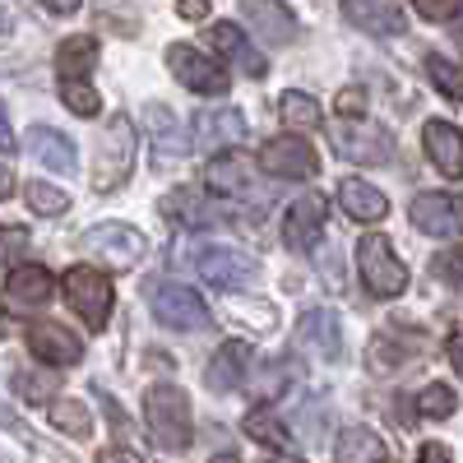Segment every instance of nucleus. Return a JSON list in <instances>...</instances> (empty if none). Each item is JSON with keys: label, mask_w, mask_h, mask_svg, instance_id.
<instances>
[{"label": "nucleus", "mask_w": 463, "mask_h": 463, "mask_svg": "<svg viewBox=\"0 0 463 463\" xmlns=\"http://www.w3.org/2000/svg\"><path fill=\"white\" fill-rule=\"evenodd\" d=\"M144 421L158 449H190L195 440V417H190V399L176 384H153L144 394Z\"/></svg>", "instance_id": "nucleus-1"}, {"label": "nucleus", "mask_w": 463, "mask_h": 463, "mask_svg": "<svg viewBox=\"0 0 463 463\" xmlns=\"http://www.w3.org/2000/svg\"><path fill=\"white\" fill-rule=\"evenodd\" d=\"M357 274H362L366 292L380 297V301L403 297V288H408V269L394 255V241L380 237V232H366V237L357 241Z\"/></svg>", "instance_id": "nucleus-2"}, {"label": "nucleus", "mask_w": 463, "mask_h": 463, "mask_svg": "<svg viewBox=\"0 0 463 463\" xmlns=\"http://www.w3.org/2000/svg\"><path fill=\"white\" fill-rule=\"evenodd\" d=\"M148 306H153V316H158V325H167L176 334L209 329L213 325V311L204 306V297H195V292L181 288V283H153Z\"/></svg>", "instance_id": "nucleus-3"}, {"label": "nucleus", "mask_w": 463, "mask_h": 463, "mask_svg": "<svg viewBox=\"0 0 463 463\" xmlns=\"http://www.w3.org/2000/svg\"><path fill=\"white\" fill-rule=\"evenodd\" d=\"M80 246H84L89 260H98V264H107V269H135V264L144 260V250H148V241L139 237L135 227H126V222L89 227L84 237H80Z\"/></svg>", "instance_id": "nucleus-4"}, {"label": "nucleus", "mask_w": 463, "mask_h": 463, "mask_svg": "<svg viewBox=\"0 0 463 463\" xmlns=\"http://www.w3.org/2000/svg\"><path fill=\"white\" fill-rule=\"evenodd\" d=\"M111 297H116L111 279L102 274V269H93V264H80V269L65 274V301L80 311V320L89 329H102L111 320Z\"/></svg>", "instance_id": "nucleus-5"}, {"label": "nucleus", "mask_w": 463, "mask_h": 463, "mask_svg": "<svg viewBox=\"0 0 463 463\" xmlns=\"http://www.w3.org/2000/svg\"><path fill=\"white\" fill-rule=\"evenodd\" d=\"M135 148H139L135 121H130V116H111L107 135H102V148H98V190H116V185L130 176Z\"/></svg>", "instance_id": "nucleus-6"}, {"label": "nucleus", "mask_w": 463, "mask_h": 463, "mask_svg": "<svg viewBox=\"0 0 463 463\" xmlns=\"http://www.w3.org/2000/svg\"><path fill=\"white\" fill-rule=\"evenodd\" d=\"M329 139L347 163H390V148H394L390 130L362 121V116H343V121L329 130Z\"/></svg>", "instance_id": "nucleus-7"}, {"label": "nucleus", "mask_w": 463, "mask_h": 463, "mask_svg": "<svg viewBox=\"0 0 463 463\" xmlns=\"http://www.w3.org/2000/svg\"><path fill=\"white\" fill-rule=\"evenodd\" d=\"M167 65H172V74H176V80H181L190 93H209V98H222V93L232 89V80L222 74V65H218L213 56L195 52V47H185V43L167 47Z\"/></svg>", "instance_id": "nucleus-8"}, {"label": "nucleus", "mask_w": 463, "mask_h": 463, "mask_svg": "<svg viewBox=\"0 0 463 463\" xmlns=\"http://www.w3.org/2000/svg\"><path fill=\"white\" fill-rule=\"evenodd\" d=\"M195 269L213 288H250V279H255V260L237 246H222V241L195 246Z\"/></svg>", "instance_id": "nucleus-9"}, {"label": "nucleus", "mask_w": 463, "mask_h": 463, "mask_svg": "<svg viewBox=\"0 0 463 463\" xmlns=\"http://www.w3.org/2000/svg\"><path fill=\"white\" fill-rule=\"evenodd\" d=\"M260 167H264L269 176L301 181V176H316V172H320V153L306 144L301 135H274V139L260 148Z\"/></svg>", "instance_id": "nucleus-10"}, {"label": "nucleus", "mask_w": 463, "mask_h": 463, "mask_svg": "<svg viewBox=\"0 0 463 463\" xmlns=\"http://www.w3.org/2000/svg\"><path fill=\"white\" fill-rule=\"evenodd\" d=\"M325 222H329V204L320 195H301L283 213V246L288 250H316V241L325 237Z\"/></svg>", "instance_id": "nucleus-11"}, {"label": "nucleus", "mask_w": 463, "mask_h": 463, "mask_svg": "<svg viewBox=\"0 0 463 463\" xmlns=\"http://www.w3.org/2000/svg\"><path fill=\"white\" fill-rule=\"evenodd\" d=\"M412 222L427 232V237H458L463 232V200L458 195H445V190H431V195H417L412 200Z\"/></svg>", "instance_id": "nucleus-12"}, {"label": "nucleus", "mask_w": 463, "mask_h": 463, "mask_svg": "<svg viewBox=\"0 0 463 463\" xmlns=\"http://www.w3.org/2000/svg\"><path fill=\"white\" fill-rule=\"evenodd\" d=\"M24 338H28V353L37 362H47V366H74V362H84V343L74 338L65 325H52V320L28 325Z\"/></svg>", "instance_id": "nucleus-13"}, {"label": "nucleus", "mask_w": 463, "mask_h": 463, "mask_svg": "<svg viewBox=\"0 0 463 463\" xmlns=\"http://www.w3.org/2000/svg\"><path fill=\"white\" fill-rule=\"evenodd\" d=\"M250 135L246 116L237 107H222V111H200L195 116V148L200 153H222V148H237Z\"/></svg>", "instance_id": "nucleus-14"}, {"label": "nucleus", "mask_w": 463, "mask_h": 463, "mask_svg": "<svg viewBox=\"0 0 463 463\" xmlns=\"http://www.w3.org/2000/svg\"><path fill=\"white\" fill-rule=\"evenodd\" d=\"M297 347L311 353L316 362H338L343 357V329L334 311H306L297 320Z\"/></svg>", "instance_id": "nucleus-15"}, {"label": "nucleus", "mask_w": 463, "mask_h": 463, "mask_svg": "<svg viewBox=\"0 0 463 463\" xmlns=\"http://www.w3.org/2000/svg\"><path fill=\"white\" fill-rule=\"evenodd\" d=\"M52 297H56V279L43 264L10 269V279H5V306L10 311H37V306H47Z\"/></svg>", "instance_id": "nucleus-16"}, {"label": "nucleus", "mask_w": 463, "mask_h": 463, "mask_svg": "<svg viewBox=\"0 0 463 463\" xmlns=\"http://www.w3.org/2000/svg\"><path fill=\"white\" fill-rule=\"evenodd\" d=\"M241 14L255 37H264L269 47H288L297 37V19L283 0H241Z\"/></svg>", "instance_id": "nucleus-17"}, {"label": "nucleus", "mask_w": 463, "mask_h": 463, "mask_svg": "<svg viewBox=\"0 0 463 463\" xmlns=\"http://www.w3.org/2000/svg\"><path fill=\"white\" fill-rule=\"evenodd\" d=\"M343 19L371 37H399L408 28L399 0H343Z\"/></svg>", "instance_id": "nucleus-18"}, {"label": "nucleus", "mask_w": 463, "mask_h": 463, "mask_svg": "<svg viewBox=\"0 0 463 463\" xmlns=\"http://www.w3.org/2000/svg\"><path fill=\"white\" fill-rule=\"evenodd\" d=\"M246 371H250V343L227 338L218 353H213L209 371H204V384H209L213 394H232L237 384H246Z\"/></svg>", "instance_id": "nucleus-19"}, {"label": "nucleus", "mask_w": 463, "mask_h": 463, "mask_svg": "<svg viewBox=\"0 0 463 463\" xmlns=\"http://www.w3.org/2000/svg\"><path fill=\"white\" fill-rule=\"evenodd\" d=\"M209 43H213V52H218V56H227L241 74H250V80H264V74H269V61L250 47V37H246L237 24H213Z\"/></svg>", "instance_id": "nucleus-20"}, {"label": "nucleus", "mask_w": 463, "mask_h": 463, "mask_svg": "<svg viewBox=\"0 0 463 463\" xmlns=\"http://www.w3.org/2000/svg\"><path fill=\"white\" fill-rule=\"evenodd\" d=\"M209 190L213 195H227V200H250V190H255L250 158H241V153H218L209 163Z\"/></svg>", "instance_id": "nucleus-21"}, {"label": "nucleus", "mask_w": 463, "mask_h": 463, "mask_svg": "<svg viewBox=\"0 0 463 463\" xmlns=\"http://www.w3.org/2000/svg\"><path fill=\"white\" fill-rule=\"evenodd\" d=\"M421 144H427V158L436 163V172H445L449 181L463 176V135L449 121H427L421 130Z\"/></svg>", "instance_id": "nucleus-22"}, {"label": "nucleus", "mask_w": 463, "mask_h": 463, "mask_svg": "<svg viewBox=\"0 0 463 463\" xmlns=\"http://www.w3.org/2000/svg\"><path fill=\"white\" fill-rule=\"evenodd\" d=\"M28 148H33V158L61 172V176H74L80 172V153H74V144L61 135V130H47V126H33L28 130Z\"/></svg>", "instance_id": "nucleus-23"}, {"label": "nucleus", "mask_w": 463, "mask_h": 463, "mask_svg": "<svg viewBox=\"0 0 463 463\" xmlns=\"http://www.w3.org/2000/svg\"><path fill=\"white\" fill-rule=\"evenodd\" d=\"M338 204H343L347 218H357V222H380L384 213H390V200H384L380 190L371 181H362V176L338 181Z\"/></svg>", "instance_id": "nucleus-24"}, {"label": "nucleus", "mask_w": 463, "mask_h": 463, "mask_svg": "<svg viewBox=\"0 0 463 463\" xmlns=\"http://www.w3.org/2000/svg\"><path fill=\"white\" fill-rule=\"evenodd\" d=\"M292 362L288 357H274V362H264L260 375H246V390H250V403L255 408H269V403H279L288 394V384H292Z\"/></svg>", "instance_id": "nucleus-25"}, {"label": "nucleus", "mask_w": 463, "mask_h": 463, "mask_svg": "<svg viewBox=\"0 0 463 463\" xmlns=\"http://www.w3.org/2000/svg\"><path fill=\"white\" fill-rule=\"evenodd\" d=\"M98 65V37L80 33V37H65V43L56 47V70L61 80H89Z\"/></svg>", "instance_id": "nucleus-26"}, {"label": "nucleus", "mask_w": 463, "mask_h": 463, "mask_svg": "<svg viewBox=\"0 0 463 463\" xmlns=\"http://www.w3.org/2000/svg\"><path fill=\"white\" fill-rule=\"evenodd\" d=\"M421 353V338H403L399 329H384L375 343H371V366L375 371H394V366H403L408 357H417Z\"/></svg>", "instance_id": "nucleus-27"}, {"label": "nucleus", "mask_w": 463, "mask_h": 463, "mask_svg": "<svg viewBox=\"0 0 463 463\" xmlns=\"http://www.w3.org/2000/svg\"><path fill=\"white\" fill-rule=\"evenodd\" d=\"M334 458H338V463H380V458H384V445H380V436H375L371 427H347V431L338 436Z\"/></svg>", "instance_id": "nucleus-28"}, {"label": "nucleus", "mask_w": 463, "mask_h": 463, "mask_svg": "<svg viewBox=\"0 0 463 463\" xmlns=\"http://www.w3.org/2000/svg\"><path fill=\"white\" fill-rule=\"evenodd\" d=\"M163 213H176L185 227H213L218 222V209L200 195V190H176V195H167Z\"/></svg>", "instance_id": "nucleus-29"}, {"label": "nucleus", "mask_w": 463, "mask_h": 463, "mask_svg": "<svg viewBox=\"0 0 463 463\" xmlns=\"http://www.w3.org/2000/svg\"><path fill=\"white\" fill-rule=\"evenodd\" d=\"M279 116L288 130H320L325 126V111L311 93H283L279 98Z\"/></svg>", "instance_id": "nucleus-30"}, {"label": "nucleus", "mask_w": 463, "mask_h": 463, "mask_svg": "<svg viewBox=\"0 0 463 463\" xmlns=\"http://www.w3.org/2000/svg\"><path fill=\"white\" fill-rule=\"evenodd\" d=\"M52 427L65 431V436H74V440H84L93 431V412L80 399H61V403H52Z\"/></svg>", "instance_id": "nucleus-31"}, {"label": "nucleus", "mask_w": 463, "mask_h": 463, "mask_svg": "<svg viewBox=\"0 0 463 463\" xmlns=\"http://www.w3.org/2000/svg\"><path fill=\"white\" fill-rule=\"evenodd\" d=\"M144 121H148V130H153V144H158L163 153H185V139H181V130L172 126L167 107L148 102V107H144Z\"/></svg>", "instance_id": "nucleus-32"}, {"label": "nucleus", "mask_w": 463, "mask_h": 463, "mask_svg": "<svg viewBox=\"0 0 463 463\" xmlns=\"http://www.w3.org/2000/svg\"><path fill=\"white\" fill-rule=\"evenodd\" d=\"M24 195H28V209H33V213H43V218H52V213H65V209H70V195H65L61 185H47V181H28Z\"/></svg>", "instance_id": "nucleus-33"}, {"label": "nucleus", "mask_w": 463, "mask_h": 463, "mask_svg": "<svg viewBox=\"0 0 463 463\" xmlns=\"http://www.w3.org/2000/svg\"><path fill=\"white\" fill-rule=\"evenodd\" d=\"M61 98H65V107L74 116H98L102 111V98H98V89L89 80H61Z\"/></svg>", "instance_id": "nucleus-34"}, {"label": "nucleus", "mask_w": 463, "mask_h": 463, "mask_svg": "<svg viewBox=\"0 0 463 463\" xmlns=\"http://www.w3.org/2000/svg\"><path fill=\"white\" fill-rule=\"evenodd\" d=\"M246 431H250L260 445H269V449H288V445H292L288 427H279V421H274V412H264V408L246 417Z\"/></svg>", "instance_id": "nucleus-35"}, {"label": "nucleus", "mask_w": 463, "mask_h": 463, "mask_svg": "<svg viewBox=\"0 0 463 463\" xmlns=\"http://www.w3.org/2000/svg\"><path fill=\"white\" fill-rule=\"evenodd\" d=\"M427 74H431V84H436L445 98L463 102V70H458L454 61H445V56H427Z\"/></svg>", "instance_id": "nucleus-36"}, {"label": "nucleus", "mask_w": 463, "mask_h": 463, "mask_svg": "<svg viewBox=\"0 0 463 463\" xmlns=\"http://www.w3.org/2000/svg\"><path fill=\"white\" fill-rule=\"evenodd\" d=\"M417 408H421V417L445 421V417L458 408V399H454V390H449V384H427V390L417 394Z\"/></svg>", "instance_id": "nucleus-37"}, {"label": "nucleus", "mask_w": 463, "mask_h": 463, "mask_svg": "<svg viewBox=\"0 0 463 463\" xmlns=\"http://www.w3.org/2000/svg\"><path fill=\"white\" fill-rule=\"evenodd\" d=\"M28 250V227H5L0 222V269H5L10 260H19Z\"/></svg>", "instance_id": "nucleus-38"}, {"label": "nucleus", "mask_w": 463, "mask_h": 463, "mask_svg": "<svg viewBox=\"0 0 463 463\" xmlns=\"http://www.w3.org/2000/svg\"><path fill=\"white\" fill-rule=\"evenodd\" d=\"M14 390L24 394V399H33V403H47L52 394H56V375H14Z\"/></svg>", "instance_id": "nucleus-39"}, {"label": "nucleus", "mask_w": 463, "mask_h": 463, "mask_svg": "<svg viewBox=\"0 0 463 463\" xmlns=\"http://www.w3.org/2000/svg\"><path fill=\"white\" fill-rule=\"evenodd\" d=\"M436 274H440L449 288L463 292V246H449L445 255H436Z\"/></svg>", "instance_id": "nucleus-40"}, {"label": "nucleus", "mask_w": 463, "mask_h": 463, "mask_svg": "<svg viewBox=\"0 0 463 463\" xmlns=\"http://www.w3.org/2000/svg\"><path fill=\"white\" fill-rule=\"evenodd\" d=\"M412 10L421 19H431V24H445V19L463 14V0H412Z\"/></svg>", "instance_id": "nucleus-41"}, {"label": "nucleus", "mask_w": 463, "mask_h": 463, "mask_svg": "<svg viewBox=\"0 0 463 463\" xmlns=\"http://www.w3.org/2000/svg\"><path fill=\"white\" fill-rule=\"evenodd\" d=\"M334 111H338V116H362V111H366V93H362L357 84L343 89V93L334 98Z\"/></svg>", "instance_id": "nucleus-42"}, {"label": "nucleus", "mask_w": 463, "mask_h": 463, "mask_svg": "<svg viewBox=\"0 0 463 463\" xmlns=\"http://www.w3.org/2000/svg\"><path fill=\"white\" fill-rule=\"evenodd\" d=\"M176 14L181 19H204L209 14V0H176Z\"/></svg>", "instance_id": "nucleus-43"}, {"label": "nucleus", "mask_w": 463, "mask_h": 463, "mask_svg": "<svg viewBox=\"0 0 463 463\" xmlns=\"http://www.w3.org/2000/svg\"><path fill=\"white\" fill-rule=\"evenodd\" d=\"M417 463H449V449H445V445H421Z\"/></svg>", "instance_id": "nucleus-44"}, {"label": "nucleus", "mask_w": 463, "mask_h": 463, "mask_svg": "<svg viewBox=\"0 0 463 463\" xmlns=\"http://www.w3.org/2000/svg\"><path fill=\"white\" fill-rule=\"evenodd\" d=\"M98 463H144L139 454H130V449H102L98 454Z\"/></svg>", "instance_id": "nucleus-45"}, {"label": "nucleus", "mask_w": 463, "mask_h": 463, "mask_svg": "<svg viewBox=\"0 0 463 463\" xmlns=\"http://www.w3.org/2000/svg\"><path fill=\"white\" fill-rule=\"evenodd\" d=\"M449 362H454V371H463V329L449 338Z\"/></svg>", "instance_id": "nucleus-46"}, {"label": "nucleus", "mask_w": 463, "mask_h": 463, "mask_svg": "<svg viewBox=\"0 0 463 463\" xmlns=\"http://www.w3.org/2000/svg\"><path fill=\"white\" fill-rule=\"evenodd\" d=\"M10 195H14V172L0 163V200H10Z\"/></svg>", "instance_id": "nucleus-47"}, {"label": "nucleus", "mask_w": 463, "mask_h": 463, "mask_svg": "<svg viewBox=\"0 0 463 463\" xmlns=\"http://www.w3.org/2000/svg\"><path fill=\"white\" fill-rule=\"evenodd\" d=\"M43 5L56 10V14H74V10H80V0H43Z\"/></svg>", "instance_id": "nucleus-48"}, {"label": "nucleus", "mask_w": 463, "mask_h": 463, "mask_svg": "<svg viewBox=\"0 0 463 463\" xmlns=\"http://www.w3.org/2000/svg\"><path fill=\"white\" fill-rule=\"evenodd\" d=\"M0 148H14V135H10V121H5V107H0Z\"/></svg>", "instance_id": "nucleus-49"}, {"label": "nucleus", "mask_w": 463, "mask_h": 463, "mask_svg": "<svg viewBox=\"0 0 463 463\" xmlns=\"http://www.w3.org/2000/svg\"><path fill=\"white\" fill-rule=\"evenodd\" d=\"M213 463H241V458H237V454H218Z\"/></svg>", "instance_id": "nucleus-50"}, {"label": "nucleus", "mask_w": 463, "mask_h": 463, "mask_svg": "<svg viewBox=\"0 0 463 463\" xmlns=\"http://www.w3.org/2000/svg\"><path fill=\"white\" fill-rule=\"evenodd\" d=\"M454 43H458V47H463V24H458V28H454Z\"/></svg>", "instance_id": "nucleus-51"}]
</instances>
